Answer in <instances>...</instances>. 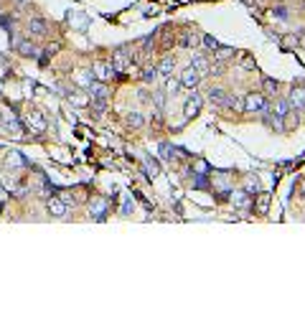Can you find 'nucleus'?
<instances>
[{
	"label": "nucleus",
	"instance_id": "nucleus-1",
	"mask_svg": "<svg viewBox=\"0 0 305 315\" xmlns=\"http://www.w3.org/2000/svg\"><path fill=\"white\" fill-rule=\"evenodd\" d=\"M132 61H135V53L127 51V46H120V48L115 51V56H112V69H115V71H125Z\"/></svg>",
	"mask_w": 305,
	"mask_h": 315
},
{
	"label": "nucleus",
	"instance_id": "nucleus-2",
	"mask_svg": "<svg viewBox=\"0 0 305 315\" xmlns=\"http://www.w3.org/2000/svg\"><path fill=\"white\" fill-rule=\"evenodd\" d=\"M262 107H267V97L260 94V92H249L242 99V109L244 112H262Z\"/></svg>",
	"mask_w": 305,
	"mask_h": 315
},
{
	"label": "nucleus",
	"instance_id": "nucleus-3",
	"mask_svg": "<svg viewBox=\"0 0 305 315\" xmlns=\"http://www.w3.org/2000/svg\"><path fill=\"white\" fill-rule=\"evenodd\" d=\"M201 107H204V97L199 94V92H193L188 99H186V104H183V114H186V120H193L196 114L201 112Z\"/></svg>",
	"mask_w": 305,
	"mask_h": 315
},
{
	"label": "nucleus",
	"instance_id": "nucleus-4",
	"mask_svg": "<svg viewBox=\"0 0 305 315\" xmlns=\"http://www.w3.org/2000/svg\"><path fill=\"white\" fill-rule=\"evenodd\" d=\"M25 127H31V132H43L46 130V117L38 109H31L25 114Z\"/></svg>",
	"mask_w": 305,
	"mask_h": 315
},
{
	"label": "nucleus",
	"instance_id": "nucleus-5",
	"mask_svg": "<svg viewBox=\"0 0 305 315\" xmlns=\"http://www.w3.org/2000/svg\"><path fill=\"white\" fill-rule=\"evenodd\" d=\"M46 211H48L53 219H64V216H66V204L61 201L59 196H51L48 201H46Z\"/></svg>",
	"mask_w": 305,
	"mask_h": 315
},
{
	"label": "nucleus",
	"instance_id": "nucleus-6",
	"mask_svg": "<svg viewBox=\"0 0 305 315\" xmlns=\"http://www.w3.org/2000/svg\"><path fill=\"white\" fill-rule=\"evenodd\" d=\"M288 102H290V109L293 112L305 109V87H293L290 94H288Z\"/></svg>",
	"mask_w": 305,
	"mask_h": 315
},
{
	"label": "nucleus",
	"instance_id": "nucleus-7",
	"mask_svg": "<svg viewBox=\"0 0 305 315\" xmlns=\"http://www.w3.org/2000/svg\"><path fill=\"white\" fill-rule=\"evenodd\" d=\"M199 81H201V74L193 69L191 64L183 69V74H181V87H188V89H193V87H199Z\"/></svg>",
	"mask_w": 305,
	"mask_h": 315
},
{
	"label": "nucleus",
	"instance_id": "nucleus-8",
	"mask_svg": "<svg viewBox=\"0 0 305 315\" xmlns=\"http://www.w3.org/2000/svg\"><path fill=\"white\" fill-rule=\"evenodd\" d=\"M92 74H94L97 81H109V79H112V74H115V69H112V64H107V61H97L92 66Z\"/></svg>",
	"mask_w": 305,
	"mask_h": 315
},
{
	"label": "nucleus",
	"instance_id": "nucleus-9",
	"mask_svg": "<svg viewBox=\"0 0 305 315\" xmlns=\"http://www.w3.org/2000/svg\"><path fill=\"white\" fill-rule=\"evenodd\" d=\"M107 198H102V196H94L92 201H89V216H94V219H104V214H107Z\"/></svg>",
	"mask_w": 305,
	"mask_h": 315
},
{
	"label": "nucleus",
	"instance_id": "nucleus-10",
	"mask_svg": "<svg viewBox=\"0 0 305 315\" xmlns=\"http://www.w3.org/2000/svg\"><path fill=\"white\" fill-rule=\"evenodd\" d=\"M191 66L196 69V71H199L201 76L211 74V61L206 59V56H201V53H196V56H193V59H191Z\"/></svg>",
	"mask_w": 305,
	"mask_h": 315
},
{
	"label": "nucleus",
	"instance_id": "nucleus-11",
	"mask_svg": "<svg viewBox=\"0 0 305 315\" xmlns=\"http://www.w3.org/2000/svg\"><path fill=\"white\" fill-rule=\"evenodd\" d=\"M155 69H158V74H160V76H171V74H173V69H176V56H171V53H168V56H163L160 64H158Z\"/></svg>",
	"mask_w": 305,
	"mask_h": 315
},
{
	"label": "nucleus",
	"instance_id": "nucleus-12",
	"mask_svg": "<svg viewBox=\"0 0 305 315\" xmlns=\"http://www.w3.org/2000/svg\"><path fill=\"white\" fill-rule=\"evenodd\" d=\"M87 92H89V97H97V99H107V97H109V92H107V81H97V79L87 87Z\"/></svg>",
	"mask_w": 305,
	"mask_h": 315
},
{
	"label": "nucleus",
	"instance_id": "nucleus-13",
	"mask_svg": "<svg viewBox=\"0 0 305 315\" xmlns=\"http://www.w3.org/2000/svg\"><path fill=\"white\" fill-rule=\"evenodd\" d=\"M28 31H31L33 36H46V33H48V23L41 20V18H31V20H28Z\"/></svg>",
	"mask_w": 305,
	"mask_h": 315
},
{
	"label": "nucleus",
	"instance_id": "nucleus-14",
	"mask_svg": "<svg viewBox=\"0 0 305 315\" xmlns=\"http://www.w3.org/2000/svg\"><path fill=\"white\" fill-rule=\"evenodd\" d=\"M5 165H8L10 170H13V168H25V165H28V160H25L18 150H10L8 158H5Z\"/></svg>",
	"mask_w": 305,
	"mask_h": 315
},
{
	"label": "nucleus",
	"instance_id": "nucleus-15",
	"mask_svg": "<svg viewBox=\"0 0 305 315\" xmlns=\"http://www.w3.org/2000/svg\"><path fill=\"white\" fill-rule=\"evenodd\" d=\"M211 53H214V61L224 64V61H229L232 56H234V48H229V46H216Z\"/></svg>",
	"mask_w": 305,
	"mask_h": 315
},
{
	"label": "nucleus",
	"instance_id": "nucleus-16",
	"mask_svg": "<svg viewBox=\"0 0 305 315\" xmlns=\"http://www.w3.org/2000/svg\"><path fill=\"white\" fill-rule=\"evenodd\" d=\"M181 46H186V48H196L199 43H201V36L196 33V31H186L183 36H181V41H178Z\"/></svg>",
	"mask_w": 305,
	"mask_h": 315
},
{
	"label": "nucleus",
	"instance_id": "nucleus-17",
	"mask_svg": "<svg viewBox=\"0 0 305 315\" xmlns=\"http://www.w3.org/2000/svg\"><path fill=\"white\" fill-rule=\"evenodd\" d=\"M224 99H227V92L221 87H211L209 89V102L216 104V107H224Z\"/></svg>",
	"mask_w": 305,
	"mask_h": 315
},
{
	"label": "nucleus",
	"instance_id": "nucleus-18",
	"mask_svg": "<svg viewBox=\"0 0 305 315\" xmlns=\"http://www.w3.org/2000/svg\"><path fill=\"white\" fill-rule=\"evenodd\" d=\"M160 176V163L155 158H145V178H158Z\"/></svg>",
	"mask_w": 305,
	"mask_h": 315
},
{
	"label": "nucleus",
	"instance_id": "nucleus-19",
	"mask_svg": "<svg viewBox=\"0 0 305 315\" xmlns=\"http://www.w3.org/2000/svg\"><path fill=\"white\" fill-rule=\"evenodd\" d=\"M270 109H272V114H275V117H280V120L285 117L288 112H293L288 99H277V102H275V107H270Z\"/></svg>",
	"mask_w": 305,
	"mask_h": 315
},
{
	"label": "nucleus",
	"instance_id": "nucleus-20",
	"mask_svg": "<svg viewBox=\"0 0 305 315\" xmlns=\"http://www.w3.org/2000/svg\"><path fill=\"white\" fill-rule=\"evenodd\" d=\"M262 89H265V92H262L265 97H275V94H277V89H280V84H277V79L265 76V79H262Z\"/></svg>",
	"mask_w": 305,
	"mask_h": 315
},
{
	"label": "nucleus",
	"instance_id": "nucleus-21",
	"mask_svg": "<svg viewBox=\"0 0 305 315\" xmlns=\"http://www.w3.org/2000/svg\"><path fill=\"white\" fill-rule=\"evenodd\" d=\"M232 201H234V206L237 209H249V193L247 191H234V196H232Z\"/></svg>",
	"mask_w": 305,
	"mask_h": 315
},
{
	"label": "nucleus",
	"instance_id": "nucleus-22",
	"mask_svg": "<svg viewBox=\"0 0 305 315\" xmlns=\"http://www.w3.org/2000/svg\"><path fill=\"white\" fill-rule=\"evenodd\" d=\"M244 191H247L249 196H257V193H260V178H257V176H247V178H244Z\"/></svg>",
	"mask_w": 305,
	"mask_h": 315
},
{
	"label": "nucleus",
	"instance_id": "nucleus-23",
	"mask_svg": "<svg viewBox=\"0 0 305 315\" xmlns=\"http://www.w3.org/2000/svg\"><path fill=\"white\" fill-rule=\"evenodd\" d=\"M181 92V79H173V74L171 76H165V94H178Z\"/></svg>",
	"mask_w": 305,
	"mask_h": 315
},
{
	"label": "nucleus",
	"instance_id": "nucleus-24",
	"mask_svg": "<svg viewBox=\"0 0 305 315\" xmlns=\"http://www.w3.org/2000/svg\"><path fill=\"white\" fill-rule=\"evenodd\" d=\"M158 76H160V74H158V69H155V66H145V69H143V81L155 84V81H158Z\"/></svg>",
	"mask_w": 305,
	"mask_h": 315
},
{
	"label": "nucleus",
	"instance_id": "nucleus-25",
	"mask_svg": "<svg viewBox=\"0 0 305 315\" xmlns=\"http://www.w3.org/2000/svg\"><path fill=\"white\" fill-rule=\"evenodd\" d=\"M89 104L97 114H104L107 112V99H97V97H89Z\"/></svg>",
	"mask_w": 305,
	"mask_h": 315
},
{
	"label": "nucleus",
	"instance_id": "nucleus-26",
	"mask_svg": "<svg viewBox=\"0 0 305 315\" xmlns=\"http://www.w3.org/2000/svg\"><path fill=\"white\" fill-rule=\"evenodd\" d=\"M143 122H145V120H143L140 112H130V114H127V125H130V127H143Z\"/></svg>",
	"mask_w": 305,
	"mask_h": 315
},
{
	"label": "nucleus",
	"instance_id": "nucleus-27",
	"mask_svg": "<svg viewBox=\"0 0 305 315\" xmlns=\"http://www.w3.org/2000/svg\"><path fill=\"white\" fill-rule=\"evenodd\" d=\"M242 107V99L237 97V94H227V99H224V109H239Z\"/></svg>",
	"mask_w": 305,
	"mask_h": 315
},
{
	"label": "nucleus",
	"instance_id": "nucleus-28",
	"mask_svg": "<svg viewBox=\"0 0 305 315\" xmlns=\"http://www.w3.org/2000/svg\"><path fill=\"white\" fill-rule=\"evenodd\" d=\"M18 51H20L23 56H36V46L28 43V41H20V43H18Z\"/></svg>",
	"mask_w": 305,
	"mask_h": 315
},
{
	"label": "nucleus",
	"instance_id": "nucleus-29",
	"mask_svg": "<svg viewBox=\"0 0 305 315\" xmlns=\"http://www.w3.org/2000/svg\"><path fill=\"white\" fill-rule=\"evenodd\" d=\"M153 104H155V109H165V89L163 92H153Z\"/></svg>",
	"mask_w": 305,
	"mask_h": 315
},
{
	"label": "nucleus",
	"instance_id": "nucleus-30",
	"mask_svg": "<svg viewBox=\"0 0 305 315\" xmlns=\"http://www.w3.org/2000/svg\"><path fill=\"white\" fill-rule=\"evenodd\" d=\"M267 206H270V196L260 191V201H257V211H260V214H267Z\"/></svg>",
	"mask_w": 305,
	"mask_h": 315
},
{
	"label": "nucleus",
	"instance_id": "nucleus-31",
	"mask_svg": "<svg viewBox=\"0 0 305 315\" xmlns=\"http://www.w3.org/2000/svg\"><path fill=\"white\" fill-rule=\"evenodd\" d=\"M201 43H204V48H209V51H214V48L219 46V41H216L214 36H201Z\"/></svg>",
	"mask_w": 305,
	"mask_h": 315
},
{
	"label": "nucleus",
	"instance_id": "nucleus-32",
	"mask_svg": "<svg viewBox=\"0 0 305 315\" xmlns=\"http://www.w3.org/2000/svg\"><path fill=\"white\" fill-rule=\"evenodd\" d=\"M71 104H76V107L89 104V92H87V94H74V97H71Z\"/></svg>",
	"mask_w": 305,
	"mask_h": 315
},
{
	"label": "nucleus",
	"instance_id": "nucleus-33",
	"mask_svg": "<svg viewBox=\"0 0 305 315\" xmlns=\"http://www.w3.org/2000/svg\"><path fill=\"white\" fill-rule=\"evenodd\" d=\"M92 81H94V74H92V71H84V74H79V84H81V87H89Z\"/></svg>",
	"mask_w": 305,
	"mask_h": 315
},
{
	"label": "nucleus",
	"instance_id": "nucleus-34",
	"mask_svg": "<svg viewBox=\"0 0 305 315\" xmlns=\"http://www.w3.org/2000/svg\"><path fill=\"white\" fill-rule=\"evenodd\" d=\"M59 198H61V201H64L66 206H69V204L74 206V196H71V191H61V196H59Z\"/></svg>",
	"mask_w": 305,
	"mask_h": 315
},
{
	"label": "nucleus",
	"instance_id": "nucleus-35",
	"mask_svg": "<svg viewBox=\"0 0 305 315\" xmlns=\"http://www.w3.org/2000/svg\"><path fill=\"white\" fill-rule=\"evenodd\" d=\"M295 43H300V46L305 48V28H303V31H298V38H295Z\"/></svg>",
	"mask_w": 305,
	"mask_h": 315
},
{
	"label": "nucleus",
	"instance_id": "nucleus-36",
	"mask_svg": "<svg viewBox=\"0 0 305 315\" xmlns=\"http://www.w3.org/2000/svg\"><path fill=\"white\" fill-rule=\"evenodd\" d=\"M275 10H277V18H283V20H285V18H288V13H285V10H288V8H285V5H277V8H275Z\"/></svg>",
	"mask_w": 305,
	"mask_h": 315
},
{
	"label": "nucleus",
	"instance_id": "nucleus-37",
	"mask_svg": "<svg viewBox=\"0 0 305 315\" xmlns=\"http://www.w3.org/2000/svg\"><path fill=\"white\" fill-rule=\"evenodd\" d=\"M242 3H247L249 8H255V5H257V3H255V0H242Z\"/></svg>",
	"mask_w": 305,
	"mask_h": 315
},
{
	"label": "nucleus",
	"instance_id": "nucleus-38",
	"mask_svg": "<svg viewBox=\"0 0 305 315\" xmlns=\"http://www.w3.org/2000/svg\"><path fill=\"white\" fill-rule=\"evenodd\" d=\"M303 196H305V181H303Z\"/></svg>",
	"mask_w": 305,
	"mask_h": 315
}]
</instances>
